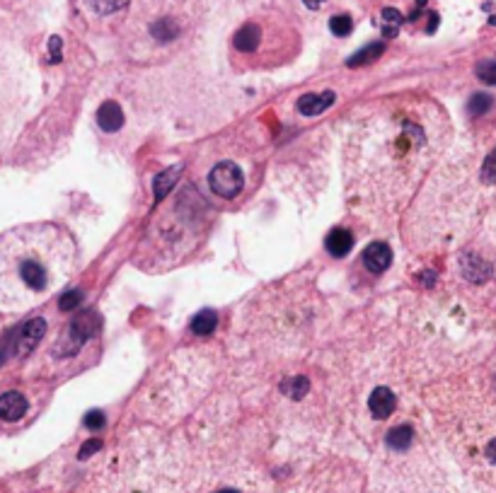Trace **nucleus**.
Listing matches in <instances>:
<instances>
[{
	"instance_id": "obj_16",
	"label": "nucleus",
	"mask_w": 496,
	"mask_h": 493,
	"mask_svg": "<svg viewBox=\"0 0 496 493\" xmlns=\"http://www.w3.org/2000/svg\"><path fill=\"white\" fill-rule=\"evenodd\" d=\"M150 32H153V37L158 41H172L177 37V22L172 18H160L158 22H153Z\"/></svg>"
},
{
	"instance_id": "obj_23",
	"label": "nucleus",
	"mask_w": 496,
	"mask_h": 493,
	"mask_svg": "<svg viewBox=\"0 0 496 493\" xmlns=\"http://www.w3.org/2000/svg\"><path fill=\"white\" fill-rule=\"evenodd\" d=\"M80 300H82V293L80 290H68L63 297H61V309H73Z\"/></svg>"
},
{
	"instance_id": "obj_19",
	"label": "nucleus",
	"mask_w": 496,
	"mask_h": 493,
	"mask_svg": "<svg viewBox=\"0 0 496 493\" xmlns=\"http://www.w3.org/2000/svg\"><path fill=\"white\" fill-rule=\"evenodd\" d=\"M492 104H494V99L487 95V92H477L475 97L470 99V104H467V109H470V114H484V112H489L492 109Z\"/></svg>"
},
{
	"instance_id": "obj_22",
	"label": "nucleus",
	"mask_w": 496,
	"mask_h": 493,
	"mask_svg": "<svg viewBox=\"0 0 496 493\" xmlns=\"http://www.w3.org/2000/svg\"><path fill=\"white\" fill-rule=\"evenodd\" d=\"M482 179H484V181H494V179H496V148L492 151V155H489V158L484 160Z\"/></svg>"
},
{
	"instance_id": "obj_14",
	"label": "nucleus",
	"mask_w": 496,
	"mask_h": 493,
	"mask_svg": "<svg viewBox=\"0 0 496 493\" xmlns=\"http://www.w3.org/2000/svg\"><path fill=\"white\" fill-rule=\"evenodd\" d=\"M402 13L399 10H395V8H385L383 10V34L385 37H397L399 34V27H402Z\"/></svg>"
},
{
	"instance_id": "obj_7",
	"label": "nucleus",
	"mask_w": 496,
	"mask_h": 493,
	"mask_svg": "<svg viewBox=\"0 0 496 493\" xmlns=\"http://www.w3.org/2000/svg\"><path fill=\"white\" fill-rule=\"evenodd\" d=\"M395 404H397V399H395V395L388 390V387H378V390H373L371 399H368V409H371V414L376 418H388L390 414L395 411Z\"/></svg>"
},
{
	"instance_id": "obj_18",
	"label": "nucleus",
	"mask_w": 496,
	"mask_h": 493,
	"mask_svg": "<svg viewBox=\"0 0 496 493\" xmlns=\"http://www.w3.org/2000/svg\"><path fill=\"white\" fill-rule=\"evenodd\" d=\"M283 395H288L295 402H300V399L305 397V392H308V380L305 378H295V380H286L283 382Z\"/></svg>"
},
{
	"instance_id": "obj_27",
	"label": "nucleus",
	"mask_w": 496,
	"mask_h": 493,
	"mask_svg": "<svg viewBox=\"0 0 496 493\" xmlns=\"http://www.w3.org/2000/svg\"><path fill=\"white\" fill-rule=\"evenodd\" d=\"M484 455H487V459H489V462H492V464H496V437H494V440H492V442H489V445H487V450H484Z\"/></svg>"
},
{
	"instance_id": "obj_3",
	"label": "nucleus",
	"mask_w": 496,
	"mask_h": 493,
	"mask_svg": "<svg viewBox=\"0 0 496 493\" xmlns=\"http://www.w3.org/2000/svg\"><path fill=\"white\" fill-rule=\"evenodd\" d=\"M209 186L213 189V193H218L223 198H232L237 196L240 189L244 186V177L240 172L237 165L232 162H221L211 169L209 174Z\"/></svg>"
},
{
	"instance_id": "obj_4",
	"label": "nucleus",
	"mask_w": 496,
	"mask_h": 493,
	"mask_svg": "<svg viewBox=\"0 0 496 493\" xmlns=\"http://www.w3.org/2000/svg\"><path fill=\"white\" fill-rule=\"evenodd\" d=\"M46 334V319L37 317V319H30L27 324H22V329L15 334V356H27L32 348L42 341V336Z\"/></svg>"
},
{
	"instance_id": "obj_1",
	"label": "nucleus",
	"mask_w": 496,
	"mask_h": 493,
	"mask_svg": "<svg viewBox=\"0 0 496 493\" xmlns=\"http://www.w3.org/2000/svg\"><path fill=\"white\" fill-rule=\"evenodd\" d=\"M75 242L51 223L20 225L0 235V309L25 312L70 278Z\"/></svg>"
},
{
	"instance_id": "obj_11",
	"label": "nucleus",
	"mask_w": 496,
	"mask_h": 493,
	"mask_svg": "<svg viewBox=\"0 0 496 493\" xmlns=\"http://www.w3.org/2000/svg\"><path fill=\"white\" fill-rule=\"evenodd\" d=\"M180 174H182V167H170V169H165V172H160L158 177L153 179V191H155V201H163V198L167 196V193L172 191V186L177 184V179H180Z\"/></svg>"
},
{
	"instance_id": "obj_8",
	"label": "nucleus",
	"mask_w": 496,
	"mask_h": 493,
	"mask_svg": "<svg viewBox=\"0 0 496 493\" xmlns=\"http://www.w3.org/2000/svg\"><path fill=\"white\" fill-rule=\"evenodd\" d=\"M97 124H99V129L107 131V133L119 131L121 126H124V112H121L119 104L104 102L102 107H99V112H97Z\"/></svg>"
},
{
	"instance_id": "obj_29",
	"label": "nucleus",
	"mask_w": 496,
	"mask_h": 493,
	"mask_svg": "<svg viewBox=\"0 0 496 493\" xmlns=\"http://www.w3.org/2000/svg\"><path fill=\"white\" fill-rule=\"evenodd\" d=\"M218 493H237V491H230V489H225V491H218Z\"/></svg>"
},
{
	"instance_id": "obj_6",
	"label": "nucleus",
	"mask_w": 496,
	"mask_h": 493,
	"mask_svg": "<svg viewBox=\"0 0 496 493\" xmlns=\"http://www.w3.org/2000/svg\"><path fill=\"white\" fill-rule=\"evenodd\" d=\"M27 414V399L20 392H5L0 397V418L3 421H20Z\"/></svg>"
},
{
	"instance_id": "obj_20",
	"label": "nucleus",
	"mask_w": 496,
	"mask_h": 493,
	"mask_svg": "<svg viewBox=\"0 0 496 493\" xmlns=\"http://www.w3.org/2000/svg\"><path fill=\"white\" fill-rule=\"evenodd\" d=\"M330 30H332V34H337V37H347L349 32L354 30V22H351L349 15H334L330 20Z\"/></svg>"
},
{
	"instance_id": "obj_15",
	"label": "nucleus",
	"mask_w": 496,
	"mask_h": 493,
	"mask_svg": "<svg viewBox=\"0 0 496 493\" xmlns=\"http://www.w3.org/2000/svg\"><path fill=\"white\" fill-rule=\"evenodd\" d=\"M411 437H414V433H411L409 425H397V428H392L388 433L385 442L392 447V450H404V447H409Z\"/></svg>"
},
{
	"instance_id": "obj_12",
	"label": "nucleus",
	"mask_w": 496,
	"mask_h": 493,
	"mask_svg": "<svg viewBox=\"0 0 496 493\" xmlns=\"http://www.w3.org/2000/svg\"><path fill=\"white\" fill-rule=\"evenodd\" d=\"M385 51V44L380 41H373L368 44L366 49H361V51H356L354 56L347 60L349 68H359V65H366V63H373L376 58H380V53Z\"/></svg>"
},
{
	"instance_id": "obj_24",
	"label": "nucleus",
	"mask_w": 496,
	"mask_h": 493,
	"mask_svg": "<svg viewBox=\"0 0 496 493\" xmlns=\"http://www.w3.org/2000/svg\"><path fill=\"white\" fill-rule=\"evenodd\" d=\"M85 425H87V428H102V425H104V414L102 411H90L85 416Z\"/></svg>"
},
{
	"instance_id": "obj_17",
	"label": "nucleus",
	"mask_w": 496,
	"mask_h": 493,
	"mask_svg": "<svg viewBox=\"0 0 496 493\" xmlns=\"http://www.w3.org/2000/svg\"><path fill=\"white\" fill-rule=\"evenodd\" d=\"M87 5H90L97 15H114L126 8L129 0H87Z\"/></svg>"
},
{
	"instance_id": "obj_28",
	"label": "nucleus",
	"mask_w": 496,
	"mask_h": 493,
	"mask_svg": "<svg viewBox=\"0 0 496 493\" xmlns=\"http://www.w3.org/2000/svg\"><path fill=\"white\" fill-rule=\"evenodd\" d=\"M303 3H305V5H308V8H313V10H317V8H320V5H322V3H325V0H303Z\"/></svg>"
},
{
	"instance_id": "obj_13",
	"label": "nucleus",
	"mask_w": 496,
	"mask_h": 493,
	"mask_svg": "<svg viewBox=\"0 0 496 493\" xmlns=\"http://www.w3.org/2000/svg\"><path fill=\"white\" fill-rule=\"evenodd\" d=\"M216 324H218V317H216V312H211V309H202V312H199L197 317L192 319V331L197 336H209L211 331L216 329Z\"/></svg>"
},
{
	"instance_id": "obj_21",
	"label": "nucleus",
	"mask_w": 496,
	"mask_h": 493,
	"mask_svg": "<svg viewBox=\"0 0 496 493\" xmlns=\"http://www.w3.org/2000/svg\"><path fill=\"white\" fill-rule=\"evenodd\" d=\"M477 75H479V80L487 82V85H496V60H484V63H479Z\"/></svg>"
},
{
	"instance_id": "obj_9",
	"label": "nucleus",
	"mask_w": 496,
	"mask_h": 493,
	"mask_svg": "<svg viewBox=\"0 0 496 493\" xmlns=\"http://www.w3.org/2000/svg\"><path fill=\"white\" fill-rule=\"evenodd\" d=\"M334 104V92H322V95H303L298 99V112L305 116H317L327 112V107Z\"/></svg>"
},
{
	"instance_id": "obj_5",
	"label": "nucleus",
	"mask_w": 496,
	"mask_h": 493,
	"mask_svg": "<svg viewBox=\"0 0 496 493\" xmlns=\"http://www.w3.org/2000/svg\"><path fill=\"white\" fill-rule=\"evenodd\" d=\"M390 264H392V249L383 242H376L364 252V266L371 274H383Z\"/></svg>"
},
{
	"instance_id": "obj_25",
	"label": "nucleus",
	"mask_w": 496,
	"mask_h": 493,
	"mask_svg": "<svg viewBox=\"0 0 496 493\" xmlns=\"http://www.w3.org/2000/svg\"><path fill=\"white\" fill-rule=\"evenodd\" d=\"M99 447H102V440H90V442H85L82 445V450H80V459H87L92 455V452H97Z\"/></svg>"
},
{
	"instance_id": "obj_2",
	"label": "nucleus",
	"mask_w": 496,
	"mask_h": 493,
	"mask_svg": "<svg viewBox=\"0 0 496 493\" xmlns=\"http://www.w3.org/2000/svg\"><path fill=\"white\" fill-rule=\"evenodd\" d=\"M97 322L99 319H97V314H94L92 309H85V312L78 314V317L68 326V334H66L63 341H61V343H66V346L58 351L61 356H73L82 343H85L87 339H92V336L97 334V329H99Z\"/></svg>"
},
{
	"instance_id": "obj_10",
	"label": "nucleus",
	"mask_w": 496,
	"mask_h": 493,
	"mask_svg": "<svg viewBox=\"0 0 496 493\" xmlns=\"http://www.w3.org/2000/svg\"><path fill=\"white\" fill-rule=\"evenodd\" d=\"M327 252L332 254V257L342 259L347 257L351 252V247H354V237H351V232H347L344 228H334L330 235H327Z\"/></svg>"
},
{
	"instance_id": "obj_26",
	"label": "nucleus",
	"mask_w": 496,
	"mask_h": 493,
	"mask_svg": "<svg viewBox=\"0 0 496 493\" xmlns=\"http://www.w3.org/2000/svg\"><path fill=\"white\" fill-rule=\"evenodd\" d=\"M49 49H51V60H58L61 58V39L58 37H51V41H49Z\"/></svg>"
}]
</instances>
